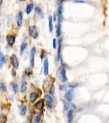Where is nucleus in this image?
<instances>
[{
    "instance_id": "f8f14e48",
    "label": "nucleus",
    "mask_w": 109,
    "mask_h": 123,
    "mask_svg": "<svg viewBox=\"0 0 109 123\" xmlns=\"http://www.w3.org/2000/svg\"><path fill=\"white\" fill-rule=\"evenodd\" d=\"M26 48H27V43L26 42H23L21 45V48H20V54L23 55L24 53L26 51Z\"/></svg>"
},
{
    "instance_id": "7ed1b4c3",
    "label": "nucleus",
    "mask_w": 109,
    "mask_h": 123,
    "mask_svg": "<svg viewBox=\"0 0 109 123\" xmlns=\"http://www.w3.org/2000/svg\"><path fill=\"white\" fill-rule=\"evenodd\" d=\"M11 62H12V65L15 69H17L19 67V61L17 59V57L15 54H12L11 57Z\"/></svg>"
},
{
    "instance_id": "c756f323",
    "label": "nucleus",
    "mask_w": 109,
    "mask_h": 123,
    "mask_svg": "<svg viewBox=\"0 0 109 123\" xmlns=\"http://www.w3.org/2000/svg\"><path fill=\"white\" fill-rule=\"evenodd\" d=\"M2 3H3V0H0V6L2 5Z\"/></svg>"
},
{
    "instance_id": "1a4fd4ad",
    "label": "nucleus",
    "mask_w": 109,
    "mask_h": 123,
    "mask_svg": "<svg viewBox=\"0 0 109 123\" xmlns=\"http://www.w3.org/2000/svg\"><path fill=\"white\" fill-rule=\"evenodd\" d=\"M15 40H16V37L15 35H9L7 36V42L8 43V44L10 46H12L15 43Z\"/></svg>"
},
{
    "instance_id": "423d86ee",
    "label": "nucleus",
    "mask_w": 109,
    "mask_h": 123,
    "mask_svg": "<svg viewBox=\"0 0 109 123\" xmlns=\"http://www.w3.org/2000/svg\"><path fill=\"white\" fill-rule=\"evenodd\" d=\"M62 13H63V7L62 5L58 7V23H61L62 20Z\"/></svg>"
},
{
    "instance_id": "6e6552de",
    "label": "nucleus",
    "mask_w": 109,
    "mask_h": 123,
    "mask_svg": "<svg viewBox=\"0 0 109 123\" xmlns=\"http://www.w3.org/2000/svg\"><path fill=\"white\" fill-rule=\"evenodd\" d=\"M44 74L45 76L49 75V59L45 58L44 62Z\"/></svg>"
},
{
    "instance_id": "393cba45",
    "label": "nucleus",
    "mask_w": 109,
    "mask_h": 123,
    "mask_svg": "<svg viewBox=\"0 0 109 123\" xmlns=\"http://www.w3.org/2000/svg\"><path fill=\"white\" fill-rule=\"evenodd\" d=\"M35 11H36L37 13H40V14L42 15V11H41V8H40V7L37 6V7H35Z\"/></svg>"
},
{
    "instance_id": "9b49d317",
    "label": "nucleus",
    "mask_w": 109,
    "mask_h": 123,
    "mask_svg": "<svg viewBox=\"0 0 109 123\" xmlns=\"http://www.w3.org/2000/svg\"><path fill=\"white\" fill-rule=\"evenodd\" d=\"M62 39H60L58 41V60L60 61L61 58H62Z\"/></svg>"
},
{
    "instance_id": "bb28decb",
    "label": "nucleus",
    "mask_w": 109,
    "mask_h": 123,
    "mask_svg": "<svg viewBox=\"0 0 109 123\" xmlns=\"http://www.w3.org/2000/svg\"><path fill=\"white\" fill-rule=\"evenodd\" d=\"M68 108H69V105H68V103L66 102H64V109L67 110Z\"/></svg>"
},
{
    "instance_id": "4be33fe9",
    "label": "nucleus",
    "mask_w": 109,
    "mask_h": 123,
    "mask_svg": "<svg viewBox=\"0 0 109 123\" xmlns=\"http://www.w3.org/2000/svg\"><path fill=\"white\" fill-rule=\"evenodd\" d=\"M12 90H13L14 93H17L18 91V86L16 83H12Z\"/></svg>"
},
{
    "instance_id": "2eb2a0df",
    "label": "nucleus",
    "mask_w": 109,
    "mask_h": 123,
    "mask_svg": "<svg viewBox=\"0 0 109 123\" xmlns=\"http://www.w3.org/2000/svg\"><path fill=\"white\" fill-rule=\"evenodd\" d=\"M38 97H39V94H37V93H35V92L30 93V102L35 101L37 98H38Z\"/></svg>"
},
{
    "instance_id": "9d476101",
    "label": "nucleus",
    "mask_w": 109,
    "mask_h": 123,
    "mask_svg": "<svg viewBox=\"0 0 109 123\" xmlns=\"http://www.w3.org/2000/svg\"><path fill=\"white\" fill-rule=\"evenodd\" d=\"M16 23H17L18 26H21L22 23H23V14H22L21 12H20L17 14V16H16Z\"/></svg>"
},
{
    "instance_id": "b1692460",
    "label": "nucleus",
    "mask_w": 109,
    "mask_h": 123,
    "mask_svg": "<svg viewBox=\"0 0 109 123\" xmlns=\"http://www.w3.org/2000/svg\"><path fill=\"white\" fill-rule=\"evenodd\" d=\"M6 90H7L6 85H5L3 83H0V91L4 92V91H6Z\"/></svg>"
},
{
    "instance_id": "20e7f679",
    "label": "nucleus",
    "mask_w": 109,
    "mask_h": 123,
    "mask_svg": "<svg viewBox=\"0 0 109 123\" xmlns=\"http://www.w3.org/2000/svg\"><path fill=\"white\" fill-rule=\"evenodd\" d=\"M45 100L47 102V106L49 107V109L53 108V98L50 94H46L45 95Z\"/></svg>"
},
{
    "instance_id": "5701e85b",
    "label": "nucleus",
    "mask_w": 109,
    "mask_h": 123,
    "mask_svg": "<svg viewBox=\"0 0 109 123\" xmlns=\"http://www.w3.org/2000/svg\"><path fill=\"white\" fill-rule=\"evenodd\" d=\"M61 35V23H58L57 26V36L59 37Z\"/></svg>"
},
{
    "instance_id": "6ab92c4d",
    "label": "nucleus",
    "mask_w": 109,
    "mask_h": 123,
    "mask_svg": "<svg viewBox=\"0 0 109 123\" xmlns=\"http://www.w3.org/2000/svg\"><path fill=\"white\" fill-rule=\"evenodd\" d=\"M49 31L52 32L53 30V17L52 16H49Z\"/></svg>"
},
{
    "instance_id": "cd10ccee",
    "label": "nucleus",
    "mask_w": 109,
    "mask_h": 123,
    "mask_svg": "<svg viewBox=\"0 0 109 123\" xmlns=\"http://www.w3.org/2000/svg\"><path fill=\"white\" fill-rule=\"evenodd\" d=\"M53 48H57V40H56V39L53 40Z\"/></svg>"
},
{
    "instance_id": "aec40b11",
    "label": "nucleus",
    "mask_w": 109,
    "mask_h": 123,
    "mask_svg": "<svg viewBox=\"0 0 109 123\" xmlns=\"http://www.w3.org/2000/svg\"><path fill=\"white\" fill-rule=\"evenodd\" d=\"M26 81H22L21 83V93H25V90H26Z\"/></svg>"
},
{
    "instance_id": "c85d7f7f",
    "label": "nucleus",
    "mask_w": 109,
    "mask_h": 123,
    "mask_svg": "<svg viewBox=\"0 0 109 123\" xmlns=\"http://www.w3.org/2000/svg\"><path fill=\"white\" fill-rule=\"evenodd\" d=\"M75 3H84V1H75Z\"/></svg>"
},
{
    "instance_id": "0eeeda50",
    "label": "nucleus",
    "mask_w": 109,
    "mask_h": 123,
    "mask_svg": "<svg viewBox=\"0 0 109 123\" xmlns=\"http://www.w3.org/2000/svg\"><path fill=\"white\" fill-rule=\"evenodd\" d=\"M74 98V92L72 90H69L65 94V98L67 102H71Z\"/></svg>"
},
{
    "instance_id": "7c9ffc66",
    "label": "nucleus",
    "mask_w": 109,
    "mask_h": 123,
    "mask_svg": "<svg viewBox=\"0 0 109 123\" xmlns=\"http://www.w3.org/2000/svg\"><path fill=\"white\" fill-rule=\"evenodd\" d=\"M0 26H1V21H0Z\"/></svg>"
},
{
    "instance_id": "dca6fc26",
    "label": "nucleus",
    "mask_w": 109,
    "mask_h": 123,
    "mask_svg": "<svg viewBox=\"0 0 109 123\" xmlns=\"http://www.w3.org/2000/svg\"><path fill=\"white\" fill-rule=\"evenodd\" d=\"M5 62H6V57H5V56L3 54V53L0 51V68L3 67Z\"/></svg>"
},
{
    "instance_id": "f03ea898",
    "label": "nucleus",
    "mask_w": 109,
    "mask_h": 123,
    "mask_svg": "<svg viewBox=\"0 0 109 123\" xmlns=\"http://www.w3.org/2000/svg\"><path fill=\"white\" fill-rule=\"evenodd\" d=\"M60 78L61 81L62 82H66L67 81V77H66V68L62 67L60 68Z\"/></svg>"
},
{
    "instance_id": "f257e3e1",
    "label": "nucleus",
    "mask_w": 109,
    "mask_h": 123,
    "mask_svg": "<svg viewBox=\"0 0 109 123\" xmlns=\"http://www.w3.org/2000/svg\"><path fill=\"white\" fill-rule=\"evenodd\" d=\"M29 33L30 35L32 38L37 39L39 36V33H38V30H37V27L33 26H30L29 28Z\"/></svg>"
},
{
    "instance_id": "39448f33",
    "label": "nucleus",
    "mask_w": 109,
    "mask_h": 123,
    "mask_svg": "<svg viewBox=\"0 0 109 123\" xmlns=\"http://www.w3.org/2000/svg\"><path fill=\"white\" fill-rule=\"evenodd\" d=\"M36 53V48L35 47H33L31 48V51H30V67H33L35 65V55Z\"/></svg>"
},
{
    "instance_id": "ddd939ff",
    "label": "nucleus",
    "mask_w": 109,
    "mask_h": 123,
    "mask_svg": "<svg viewBox=\"0 0 109 123\" xmlns=\"http://www.w3.org/2000/svg\"><path fill=\"white\" fill-rule=\"evenodd\" d=\"M44 103L43 100H40V101H38L35 104V108L36 109L41 110L44 108Z\"/></svg>"
},
{
    "instance_id": "412c9836",
    "label": "nucleus",
    "mask_w": 109,
    "mask_h": 123,
    "mask_svg": "<svg viewBox=\"0 0 109 123\" xmlns=\"http://www.w3.org/2000/svg\"><path fill=\"white\" fill-rule=\"evenodd\" d=\"M42 119V114H37L34 119V123H40Z\"/></svg>"
},
{
    "instance_id": "a211bd4d",
    "label": "nucleus",
    "mask_w": 109,
    "mask_h": 123,
    "mask_svg": "<svg viewBox=\"0 0 109 123\" xmlns=\"http://www.w3.org/2000/svg\"><path fill=\"white\" fill-rule=\"evenodd\" d=\"M33 7H34V4L33 3H30L26 6V9H25V12L27 14H30L31 12V11L33 10Z\"/></svg>"
},
{
    "instance_id": "a878e982",
    "label": "nucleus",
    "mask_w": 109,
    "mask_h": 123,
    "mask_svg": "<svg viewBox=\"0 0 109 123\" xmlns=\"http://www.w3.org/2000/svg\"><path fill=\"white\" fill-rule=\"evenodd\" d=\"M76 86H78V84H77V83H74V84H71V85H69V87H70V88H71V89L75 88Z\"/></svg>"
},
{
    "instance_id": "f3484780",
    "label": "nucleus",
    "mask_w": 109,
    "mask_h": 123,
    "mask_svg": "<svg viewBox=\"0 0 109 123\" xmlns=\"http://www.w3.org/2000/svg\"><path fill=\"white\" fill-rule=\"evenodd\" d=\"M73 117H74V112L73 110H69L67 113V119H68V122L71 123L73 120Z\"/></svg>"
},
{
    "instance_id": "4468645a",
    "label": "nucleus",
    "mask_w": 109,
    "mask_h": 123,
    "mask_svg": "<svg viewBox=\"0 0 109 123\" xmlns=\"http://www.w3.org/2000/svg\"><path fill=\"white\" fill-rule=\"evenodd\" d=\"M19 112L21 116H25V113H26V106L24 105V104H21L19 107Z\"/></svg>"
}]
</instances>
